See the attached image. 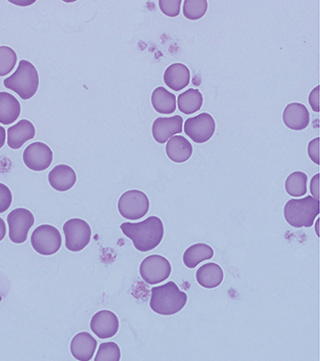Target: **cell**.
Wrapping results in <instances>:
<instances>
[{
	"instance_id": "cell-28",
	"label": "cell",
	"mask_w": 320,
	"mask_h": 361,
	"mask_svg": "<svg viewBox=\"0 0 320 361\" xmlns=\"http://www.w3.org/2000/svg\"><path fill=\"white\" fill-rule=\"evenodd\" d=\"M121 359V352L119 346L114 342L102 343L100 344L95 361H119Z\"/></svg>"
},
{
	"instance_id": "cell-25",
	"label": "cell",
	"mask_w": 320,
	"mask_h": 361,
	"mask_svg": "<svg viewBox=\"0 0 320 361\" xmlns=\"http://www.w3.org/2000/svg\"><path fill=\"white\" fill-rule=\"evenodd\" d=\"M307 180L308 176L306 173L296 171L293 172L286 178L285 188L286 192L292 197H302L307 193Z\"/></svg>"
},
{
	"instance_id": "cell-2",
	"label": "cell",
	"mask_w": 320,
	"mask_h": 361,
	"mask_svg": "<svg viewBox=\"0 0 320 361\" xmlns=\"http://www.w3.org/2000/svg\"><path fill=\"white\" fill-rule=\"evenodd\" d=\"M188 300L185 292L173 282L152 287L149 306L153 312L163 316H171L183 309Z\"/></svg>"
},
{
	"instance_id": "cell-9",
	"label": "cell",
	"mask_w": 320,
	"mask_h": 361,
	"mask_svg": "<svg viewBox=\"0 0 320 361\" xmlns=\"http://www.w3.org/2000/svg\"><path fill=\"white\" fill-rule=\"evenodd\" d=\"M9 239L15 244L25 243L32 227L34 225L35 218L31 211L25 209H16L8 216Z\"/></svg>"
},
{
	"instance_id": "cell-33",
	"label": "cell",
	"mask_w": 320,
	"mask_h": 361,
	"mask_svg": "<svg viewBox=\"0 0 320 361\" xmlns=\"http://www.w3.org/2000/svg\"><path fill=\"white\" fill-rule=\"evenodd\" d=\"M319 173L313 177L311 182V192L313 195V198L319 199Z\"/></svg>"
},
{
	"instance_id": "cell-19",
	"label": "cell",
	"mask_w": 320,
	"mask_h": 361,
	"mask_svg": "<svg viewBox=\"0 0 320 361\" xmlns=\"http://www.w3.org/2000/svg\"><path fill=\"white\" fill-rule=\"evenodd\" d=\"M166 155L172 162L183 163L191 158L193 152L192 143L182 136H173L166 143Z\"/></svg>"
},
{
	"instance_id": "cell-30",
	"label": "cell",
	"mask_w": 320,
	"mask_h": 361,
	"mask_svg": "<svg viewBox=\"0 0 320 361\" xmlns=\"http://www.w3.org/2000/svg\"><path fill=\"white\" fill-rule=\"evenodd\" d=\"M12 202L11 190L4 183H0V214L5 213L11 206Z\"/></svg>"
},
{
	"instance_id": "cell-15",
	"label": "cell",
	"mask_w": 320,
	"mask_h": 361,
	"mask_svg": "<svg viewBox=\"0 0 320 361\" xmlns=\"http://www.w3.org/2000/svg\"><path fill=\"white\" fill-rule=\"evenodd\" d=\"M34 125L28 119H22L8 130V145L13 150H18L29 140L34 138Z\"/></svg>"
},
{
	"instance_id": "cell-21",
	"label": "cell",
	"mask_w": 320,
	"mask_h": 361,
	"mask_svg": "<svg viewBox=\"0 0 320 361\" xmlns=\"http://www.w3.org/2000/svg\"><path fill=\"white\" fill-rule=\"evenodd\" d=\"M21 114V105L11 93L0 92V123L10 125Z\"/></svg>"
},
{
	"instance_id": "cell-16",
	"label": "cell",
	"mask_w": 320,
	"mask_h": 361,
	"mask_svg": "<svg viewBox=\"0 0 320 361\" xmlns=\"http://www.w3.org/2000/svg\"><path fill=\"white\" fill-rule=\"evenodd\" d=\"M96 346H98V341L89 333L81 332L73 337L71 352L76 360L88 361L92 360Z\"/></svg>"
},
{
	"instance_id": "cell-1",
	"label": "cell",
	"mask_w": 320,
	"mask_h": 361,
	"mask_svg": "<svg viewBox=\"0 0 320 361\" xmlns=\"http://www.w3.org/2000/svg\"><path fill=\"white\" fill-rule=\"evenodd\" d=\"M122 232L131 239L140 252H149L156 249L164 238V225L156 216H149L141 223H124L120 225Z\"/></svg>"
},
{
	"instance_id": "cell-14",
	"label": "cell",
	"mask_w": 320,
	"mask_h": 361,
	"mask_svg": "<svg viewBox=\"0 0 320 361\" xmlns=\"http://www.w3.org/2000/svg\"><path fill=\"white\" fill-rule=\"evenodd\" d=\"M309 112L305 105L300 103H292L286 105L283 112V122L288 129L295 131H302L309 126Z\"/></svg>"
},
{
	"instance_id": "cell-35",
	"label": "cell",
	"mask_w": 320,
	"mask_h": 361,
	"mask_svg": "<svg viewBox=\"0 0 320 361\" xmlns=\"http://www.w3.org/2000/svg\"><path fill=\"white\" fill-rule=\"evenodd\" d=\"M6 138V129L3 126H0V149L4 146Z\"/></svg>"
},
{
	"instance_id": "cell-11",
	"label": "cell",
	"mask_w": 320,
	"mask_h": 361,
	"mask_svg": "<svg viewBox=\"0 0 320 361\" xmlns=\"http://www.w3.org/2000/svg\"><path fill=\"white\" fill-rule=\"evenodd\" d=\"M23 162L32 171H45L53 162L52 150L45 143H33L23 152Z\"/></svg>"
},
{
	"instance_id": "cell-3",
	"label": "cell",
	"mask_w": 320,
	"mask_h": 361,
	"mask_svg": "<svg viewBox=\"0 0 320 361\" xmlns=\"http://www.w3.org/2000/svg\"><path fill=\"white\" fill-rule=\"evenodd\" d=\"M39 73L36 67L27 60H21L16 72L4 80L5 88L12 90L22 100L32 98L38 91Z\"/></svg>"
},
{
	"instance_id": "cell-17",
	"label": "cell",
	"mask_w": 320,
	"mask_h": 361,
	"mask_svg": "<svg viewBox=\"0 0 320 361\" xmlns=\"http://www.w3.org/2000/svg\"><path fill=\"white\" fill-rule=\"evenodd\" d=\"M191 72L188 67L176 63L168 67L164 73V82L173 91H181L189 84Z\"/></svg>"
},
{
	"instance_id": "cell-12",
	"label": "cell",
	"mask_w": 320,
	"mask_h": 361,
	"mask_svg": "<svg viewBox=\"0 0 320 361\" xmlns=\"http://www.w3.org/2000/svg\"><path fill=\"white\" fill-rule=\"evenodd\" d=\"M90 327L99 339H111L118 333L119 320L111 310H100L93 316Z\"/></svg>"
},
{
	"instance_id": "cell-31",
	"label": "cell",
	"mask_w": 320,
	"mask_h": 361,
	"mask_svg": "<svg viewBox=\"0 0 320 361\" xmlns=\"http://www.w3.org/2000/svg\"><path fill=\"white\" fill-rule=\"evenodd\" d=\"M308 155L309 158L312 160L313 162L316 163V165L319 164V138L316 137V138L312 140L311 142L309 143L308 145Z\"/></svg>"
},
{
	"instance_id": "cell-27",
	"label": "cell",
	"mask_w": 320,
	"mask_h": 361,
	"mask_svg": "<svg viewBox=\"0 0 320 361\" xmlns=\"http://www.w3.org/2000/svg\"><path fill=\"white\" fill-rule=\"evenodd\" d=\"M18 55L9 46H0V77L9 74L15 68Z\"/></svg>"
},
{
	"instance_id": "cell-34",
	"label": "cell",
	"mask_w": 320,
	"mask_h": 361,
	"mask_svg": "<svg viewBox=\"0 0 320 361\" xmlns=\"http://www.w3.org/2000/svg\"><path fill=\"white\" fill-rule=\"evenodd\" d=\"M6 234V227L4 220L0 218V242L5 238Z\"/></svg>"
},
{
	"instance_id": "cell-8",
	"label": "cell",
	"mask_w": 320,
	"mask_h": 361,
	"mask_svg": "<svg viewBox=\"0 0 320 361\" xmlns=\"http://www.w3.org/2000/svg\"><path fill=\"white\" fill-rule=\"evenodd\" d=\"M172 266L166 257L152 255L146 257L140 265V275L146 283L156 285L168 280L171 275Z\"/></svg>"
},
{
	"instance_id": "cell-18",
	"label": "cell",
	"mask_w": 320,
	"mask_h": 361,
	"mask_svg": "<svg viewBox=\"0 0 320 361\" xmlns=\"http://www.w3.org/2000/svg\"><path fill=\"white\" fill-rule=\"evenodd\" d=\"M48 182L58 192H67L75 185L76 176L74 170L67 165L55 166L48 173Z\"/></svg>"
},
{
	"instance_id": "cell-22",
	"label": "cell",
	"mask_w": 320,
	"mask_h": 361,
	"mask_svg": "<svg viewBox=\"0 0 320 361\" xmlns=\"http://www.w3.org/2000/svg\"><path fill=\"white\" fill-rule=\"evenodd\" d=\"M215 252L211 247L206 244L199 243L186 249L183 254V263L189 269H194L200 263L212 259Z\"/></svg>"
},
{
	"instance_id": "cell-7",
	"label": "cell",
	"mask_w": 320,
	"mask_h": 361,
	"mask_svg": "<svg viewBox=\"0 0 320 361\" xmlns=\"http://www.w3.org/2000/svg\"><path fill=\"white\" fill-rule=\"evenodd\" d=\"M118 209L120 215L126 219H141L149 211V200L141 190H128L120 197Z\"/></svg>"
},
{
	"instance_id": "cell-23",
	"label": "cell",
	"mask_w": 320,
	"mask_h": 361,
	"mask_svg": "<svg viewBox=\"0 0 320 361\" xmlns=\"http://www.w3.org/2000/svg\"><path fill=\"white\" fill-rule=\"evenodd\" d=\"M152 103L156 112L172 114L176 110V96L168 89L159 86L152 93Z\"/></svg>"
},
{
	"instance_id": "cell-29",
	"label": "cell",
	"mask_w": 320,
	"mask_h": 361,
	"mask_svg": "<svg viewBox=\"0 0 320 361\" xmlns=\"http://www.w3.org/2000/svg\"><path fill=\"white\" fill-rule=\"evenodd\" d=\"M181 0H160L159 6L161 12L168 18H176L181 10Z\"/></svg>"
},
{
	"instance_id": "cell-26",
	"label": "cell",
	"mask_w": 320,
	"mask_h": 361,
	"mask_svg": "<svg viewBox=\"0 0 320 361\" xmlns=\"http://www.w3.org/2000/svg\"><path fill=\"white\" fill-rule=\"evenodd\" d=\"M206 0H185L183 3V15L192 21L202 18L208 11Z\"/></svg>"
},
{
	"instance_id": "cell-10",
	"label": "cell",
	"mask_w": 320,
	"mask_h": 361,
	"mask_svg": "<svg viewBox=\"0 0 320 361\" xmlns=\"http://www.w3.org/2000/svg\"><path fill=\"white\" fill-rule=\"evenodd\" d=\"M185 132L196 143H204L215 132V122L209 113L203 112L186 120Z\"/></svg>"
},
{
	"instance_id": "cell-32",
	"label": "cell",
	"mask_w": 320,
	"mask_h": 361,
	"mask_svg": "<svg viewBox=\"0 0 320 361\" xmlns=\"http://www.w3.org/2000/svg\"><path fill=\"white\" fill-rule=\"evenodd\" d=\"M309 103L311 105L313 112H319V86H316L312 90L309 96Z\"/></svg>"
},
{
	"instance_id": "cell-24",
	"label": "cell",
	"mask_w": 320,
	"mask_h": 361,
	"mask_svg": "<svg viewBox=\"0 0 320 361\" xmlns=\"http://www.w3.org/2000/svg\"><path fill=\"white\" fill-rule=\"evenodd\" d=\"M178 109L185 115H191L201 109L203 96L199 89L189 88L178 96Z\"/></svg>"
},
{
	"instance_id": "cell-4",
	"label": "cell",
	"mask_w": 320,
	"mask_h": 361,
	"mask_svg": "<svg viewBox=\"0 0 320 361\" xmlns=\"http://www.w3.org/2000/svg\"><path fill=\"white\" fill-rule=\"evenodd\" d=\"M319 215V200L312 196H307L306 198L300 199H290L284 207L285 219L295 228H309L314 225V221Z\"/></svg>"
},
{
	"instance_id": "cell-13",
	"label": "cell",
	"mask_w": 320,
	"mask_h": 361,
	"mask_svg": "<svg viewBox=\"0 0 320 361\" xmlns=\"http://www.w3.org/2000/svg\"><path fill=\"white\" fill-rule=\"evenodd\" d=\"M183 119L176 115L156 119L152 125V136L156 142L164 145L171 137L182 132Z\"/></svg>"
},
{
	"instance_id": "cell-36",
	"label": "cell",
	"mask_w": 320,
	"mask_h": 361,
	"mask_svg": "<svg viewBox=\"0 0 320 361\" xmlns=\"http://www.w3.org/2000/svg\"><path fill=\"white\" fill-rule=\"evenodd\" d=\"M319 222V220L318 219V221H316V233H318V235H319V230H318Z\"/></svg>"
},
{
	"instance_id": "cell-20",
	"label": "cell",
	"mask_w": 320,
	"mask_h": 361,
	"mask_svg": "<svg viewBox=\"0 0 320 361\" xmlns=\"http://www.w3.org/2000/svg\"><path fill=\"white\" fill-rule=\"evenodd\" d=\"M196 280L200 286L212 289L221 285L223 280V270L215 263H208L199 267L196 273Z\"/></svg>"
},
{
	"instance_id": "cell-6",
	"label": "cell",
	"mask_w": 320,
	"mask_h": 361,
	"mask_svg": "<svg viewBox=\"0 0 320 361\" xmlns=\"http://www.w3.org/2000/svg\"><path fill=\"white\" fill-rule=\"evenodd\" d=\"M31 242L33 249L40 255H55L61 249V233L55 226L40 225L36 227L34 232H32Z\"/></svg>"
},
{
	"instance_id": "cell-5",
	"label": "cell",
	"mask_w": 320,
	"mask_h": 361,
	"mask_svg": "<svg viewBox=\"0 0 320 361\" xmlns=\"http://www.w3.org/2000/svg\"><path fill=\"white\" fill-rule=\"evenodd\" d=\"M62 230L65 235V247L69 251H82L91 240V227L84 220H68L63 225Z\"/></svg>"
}]
</instances>
